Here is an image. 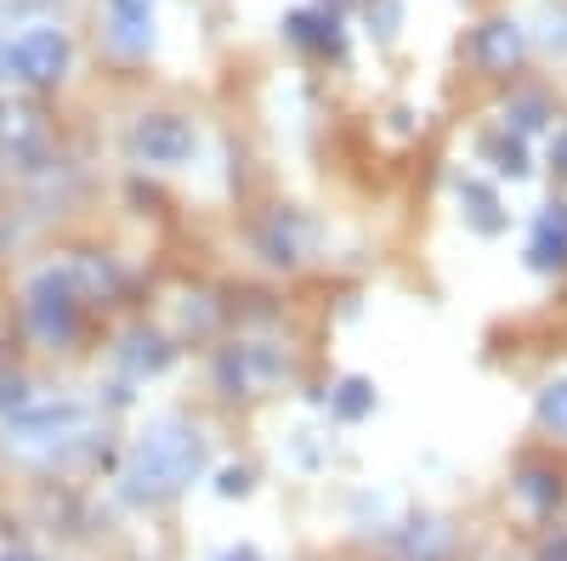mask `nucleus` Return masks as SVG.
I'll return each instance as SVG.
<instances>
[{"instance_id": "f257e3e1", "label": "nucleus", "mask_w": 567, "mask_h": 561, "mask_svg": "<svg viewBox=\"0 0 567 561\" xmlns=\"http://www.w3.org/2000/svg\"><path fill=\"white\" fill-rule=\"evenodd\" d=\"M205 471V432L187 419H154L125 454L120 499L125 505H165Z\"/></svg>"}, {"instance_id": "f03ea898", "label": "nucleus", "mask_w": 567, "mask_h": 561, "mask_svg": "<svg viewBox=\"0 0 567 561\" xmlns=\"http://www.w3.org/2000/svg\"><path fill=\"white\" fill-rule=\"evenodd\" d=\"M85 437H91V414L80 403H40V408H23L18 419H7V448L34 465L69 459Z\"/></svg>"}, {"instance_id": "7ed1b4c3", "label": "nucleus", "mask_w": 567, "mask_h": 561, "mask_svg": "<svg viewBox=\"0 0 567 561\" xmlns=\"http://www.w3.org/2000/svg\"><path fill=\"white\" fill-rule=\"evenodd\" d=\"M69 58H74L69 29L34 23V29H23L7 45V52H0V69H7V80H23V85H58L69 74Z\"/></svg>"}, {"instance_id": "20e7f679", "label": "nucleus", "mask_w": 567, "mask_h": 561, "mask_svg": "<svg viewBox=\"0 0 567 561\" xmlns=\"http://www.w3.org/2000/svg\"><path fill=\"white\" fill-rule=\"evenodd\" d=\"M29 330L52 352H63L80 335V295L63 272H40L29 284Z\"/></svg>"}, {"instance_id": "39448f33", "label": "nucleus", "mask_w": 567, "mask_h": 561, "mask_svg": "<svg viewBox=\"0 0 567 561\" xmlns=\"http://www.w3.org/2000/svg\"><path fill=\"white\" fill-rule=\"evenodd\" d=\"M131 148L148 159V165H182V159H194L199 136H194V125L176 120V114H148V120H136Z\"/></svg>"}, {"instance_id": "423d86ee", "label": "nucleus", "mask_w": 567, "mask_h": 561, "mask_svg": "<svg viewBox=\"0 0 567 561\" xmlns=\"http://www.w3.org/2000/svg\"><path fill=\"white\" fill-rule=\"evenodd\" d=\"M471 58H477L483 74H516V63L528 58V34L505 18H494V23L477 29V40H471Z\"/></svg>"}, {"instance_id": "0eeeda50", "label": "nucleus", "mask_w": 567, "mask_h": 561, "mask_svg": "<svg viewBox=\"0 0 567 561\" xmlns=\"http://www.w3.org/2000/svg\"><path fill=\"white\" fill-rule=\"evenodd\" d=\"M109 45L120 58H148V45H154V0H109Z\"/></svg>"}, {"instance_id": "6e6552de", "label": "nucleus", "mask_w": 567, "mask_h": 561, "mask_svg": "<svg viewBox=\"0 0 567 561\" xmlns=\"http://www.w3.org/2000/svg\"><path fill=\"white\" fill-rule=\"evenodd\" d=\"M528 261H534L539 272H567V205H550V210L534 221Z\"/></svg>"}, {"instance_id": "1a4fd4ad", "label": "nucleus", "mask_w": 567, "mask_h": 561, "mask_svg": "<svg viewBox=\"0 0 567 561\" xmlns=\"http://www.w3.org/2000/svg\"><path fill=\"white\" fill-rule=\"evenodd\" d=\"M261 256L272 267H296L301 261V216L296 210H272V221L261 232Z\"/></svg>"}, {"instance_id": "9d476101", "label": "nucleus", "mask_w": 567, "mask_h": 561, "mask_svg": "<svg viewBox=\"0 0 567 561\" xmlns=\"http://www.w3.org/2000/svg\"><path fill=\"white\" fill-rule=\"evenodd\" d=\"M449 555V528L443 522H414L403 533V561H443Z\"/></svg>"}, {"instance_id": "9b49d317", "label": "nucleus", "mask_w": 567, "mask_h": 561, "mask_svg": "<svg viewBox=\"0 0 567 561\" xmlns=\"http://www.w3.org/2000/svg\"><path fill=\"white\" fill-rule=\"evenodd\" d=\"M290 34L312 52H341V23L336 18H318V12H296L290 18Z\"/></svg>"}, {"instance_id": "f8f14e48", "label": "nucleus", "mask_w": 567, "mask_h": 561, "mask_svg": "<svg viewBox=\"0 0 567 561\" xmlns=\"http://www.w3.org/2000/svg\"><path fill=\"white\" fill-rule=\"evenodd\" d=\"M516 494H523V505H534V510H556V499H561V477L545 471V465H528L523 482H516Z\"/></svg>"}, {"instance_id": "ddd939ff", "label": "nucleus", "mask_w": 567, "mask_h": 561, "mask_svg": "<svg viewBox=\"0 0 567 561\" xmlns=\"http://www.w3.org/2000/svg\"><path fill=\"white\" fill-rule=\"evenodd\" d=\"M539 426L567 443V381H550V386L539 392Z\"/></svg>"}, {"instance_id": "4468645a", "label": "nucleus", "mask_w": 567, "mask_h": 561, "mask_svg": "<svg viewBox=\"0 0 567 561\" xmlns=\"http://www.w3.org/2000/svg\"><path fill=\"white\" fill-rule=\"evenodd\" d=\"M483 154L494 159V170H499V176H523V170H528V148L516 143V136H488Z\"/></svg>"}, {"instance_id": "2eb2a0df", "label": "nucleus", "mask_w": 567, "mask_h": 561, "mask_svg": "<svg viewBox=\"0 0 567 561\" xmlns=\"http://www.w3.org/2000/svg\"><path fill=\"white\" fill-rule=\"evenodd\" d=\"M465 205H471V221H477L483 232H499V227H505V216H499V199L488 194L483 181H465Z\"/></svg>"}, {"instance_id": "dca6fc26", "label": "nucleus", "mask_w": 567, "mask_h": 561, "mask_svg": "<svg viewBox=\"0 0 567 561\" xmlns=\"http://www.w3.org/2000/svg\"><path fill=\"white\" fill-rule=\"evenodd\" d=\"M545 97H539V91H528V97H516L511 108H505V125H516V131H539L545 125Z\"/></svg>"}, {"instance_id": "f3484780", "label": "nucleus", "mask_w": 567, "mask_h": 561, "mask_svg": "<svg viewBox=\"0 0 567 561\" xmlns=\"http://www.w3.org/2000/svg\"><path fill=\"white\" fill-rule=\"evenodd\" d=\"M374 408V392H369V381H347L341 392H336V414L341 419H363Z\"/></svg>"}, {"instance_id": "a211bd4d", "label": "nucleus", "mask_w": 567, "mask_h": 561, "mask_svg": "<svg viewBox=\"0 0 567 561\" xmlns=\"http://www.w3.org/2000/svg\"><path fill=\"white\" fill-rule=\"evenodd\" d=\"M216 488H221L227 499H233V494H250V471H245V465H233V471H221Z\"/></svg>"}, {"instance_id": "6ab92c4d", "label": "nucleus", "mask_w": 567, "mask_h": 561, "mask_svg": "<svg viewBox=\"0 0 567 561\" xmlns=\"http://www.w3.org/2000/svg\"><path fill=\"white\" fill-rule=\"evenodd\" d=\"M534 561H567V528H556L545 544H539V555Z\"/></svg>"}, {"instance_id": "aec40b11", "label": "nucleus", "mask_w": 567, "mask_h": 561, "mask_svg": "<svg viewBox=\"0 0 567 561\" xmlns=\"http://www.w3.org/2000/svg\"><path fill=\"white\" fill-rule=\"evenodd\" d=\"M550 165L567 176V131H556V143H550Z\"/></svg>"}, {"instance_id": "412c9836", "label": "nucleus", "mask_w": 567, "mask_h": 561, "mask_svg": "<svg viewBox=\"0 0 567 561\" xmlns=\"http://www.w3.org/2000/svg\"><path fill=\"white\" fill-rule=\"evenodd\" d=\"M216 561H261V555H256V550H245V544H233V550H221Z\"/></svg>"}, {"instance_id": "4be33fe9", "label": "nucleus", "mask_w": 567, "mask_h": 561, "mask_svg": "<svg viewBox=\"0 0 567 561\" xmlns=\"http://www.w3.org/2000/svg\"><path fill=\"white\" fill-rule=\"evenodd\" d=\"M0 561H34V555H23V550H12V555H0Z\"/></svg>"}]
</instances>
